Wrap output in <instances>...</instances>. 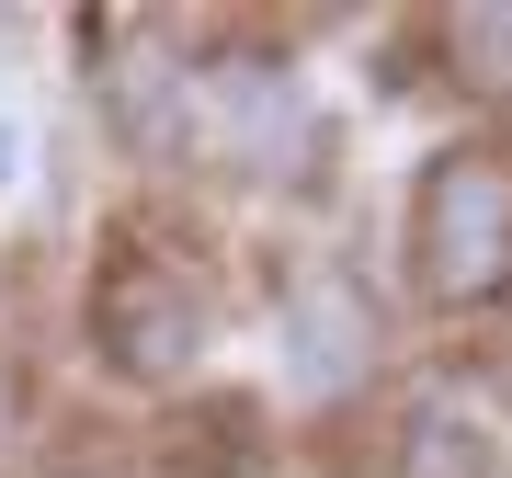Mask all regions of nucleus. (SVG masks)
I'll return each mask as SVG.
<instances>
[{"label": "nucleus", "mask_w": 512, "mask_h": 478, "mask_svg": "<svg viewBox=\"0 0 512 478\" xmlns=\"http://www.w3.org/2000/svg\"><path fill=\"white\" fill-rule=\"evenodd\" d=\"M103 103H114V126H126V148H148V160H171V148L194 137V80H183V57H171L160 23H103Z\"/></svg>", "instance_id": "4"}, {"label": "nucleus", "mask_w": 512, "mask_h": 478, "mask_svg": "<svg viewBox=\"0 0 512 478\" xmlns=\"http://www.w3.org/2000/svg\"><path fill=\"white\" fill-rule=\"evenodd\" d=\"M205 137L228 148L239 171H274V148H296L308 137V103H296V80H274V69H251V57H228V69H205Z\"/></svg>", "instance_id": "5"}, {"label": "nucleus", "mask_w": 512, "mask_h": 478, "mask_svg": "<svg viewBox=\"0 0 512 478\" xmlns=\"http://www.w3.org/2000/svg\"><path fill=\"white\" fill-rule=\"evenodd\" d=\"M0 183H23V126L0 114Z\"/></svg>", "instance_id": "8"}, {"label": "nucleus", "mask_w": 512, "mask_h": 478, "mask_svg": "<svg viewBox=\"0 0 512 478\" xmlns=\"http://www.w3.org/2000/svg\"><path fill=\"white\" fill-rule=\"evenodd\" d=\"M444 46H456L478 80H512V12H456V23H444Z\"/></svg>", "instance_id": "7"}, {"label": "nucleus", "mask_w": 512, "mask_h": 478, "mask_svg": "<svg viewBox=\"0 0 512 478\" xmlns=\"http://www.w3.org/2000/svg\"><path fill=\"white\" fill-rule=\"evenodd\" d=\"M92 331H103V353H114L126 376H183L194 342H205V296L171 274V262L126 251V262L92 285Z\"/></svg>", "instance_id": "2"}, {"label": "nucleus", "mask_w": 512, "mask_h": 478, "mask_svg": "<svg viewBox=\"0 0 512 478\" xmlns=\"http://www.w3.org/2000/svg\"><path fill=\"white\" fill-rule=\"evenodd\" d=\"M376 365V308L353 274H296L285 296V376L308 387V399H342V387H365Z\"/></svg>", "instance_id": "3"}, {"label": "nucleus", "mask_w": 512, "mask_h": 478, "mask_svg": "<svg viewBox=\"0 0 512 478\" xmlns=\"http://www.w3.org/2000/svg\"><path fill=\"white\" fill-rule=\"evenodd\" d=\"M399 478H490V444H478L467 422H410V444H399Z\"/></svg>", "instance_id": "6"}, {"label": "nucleus", "mask_w": 512, "mask_h": 478, "mask_svg": "<svg viewBox=\"0 0 512 478\" xmlns=\"http://www.w3.org/2000/svg\"><path fill=\"white\" fill-rule=\"evenodd\" d=\"M421 274H433V296H456V308L512 285V171L490 148H456L421 183Z\"/></svg>", "instance_id": "1"}]
</instances>
